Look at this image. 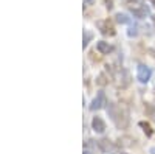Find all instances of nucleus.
Listing matches in <instances>:
<instances>
[{"mask_svg": "<svg viewBox=\"0 0 155 154\" xmlns=\"http://www.w3.org/2000/svg\"><path fill=\"white\" fill-rule=\"evenodd\" d=\"M106 104H107V100H106L104 92H99V94L93 98L92 104H90V111H99V109L104 108Z\"/></svg>", "mask_w": 155, "mask_h": 154, "instance_id": "nucleus-2", "label": "nucleus"}, {"mask_svg": "<svg viewBox=\"0 0 155 154\" xmlns=\"http://www.w3.org/2000/svg\"><path fill=\"white\" fill-rule=\"evenodd\" d=\"M137 30H138L137 27H132L130 30H129V33H127V34L130 36V37H132V36H137V34H138V31H137Z\"/></svg>", "mask_w": 155, "mask_h": 154, "instance_id": "nucleus-12", "label": "nucleus"}, {"mask_svg": "<svg viewBox=\"0 0 155 154\" xmlns=\"http://www.w3.org/2000/svg\"><path fill=\"white\" fill-rule=\"evenodd\" d=\"M96 50L99 51L101 55H109V53H112V50H113V47L109 44V42H104V41H99L98 44H96Z\"/></svg>", "mask_w": 155, "mask_h": 154, "instance_id": "nucleus-5", "label": "nucleus"}, {"mask_svg": "<svg viewBox=\"0 0 155 154\" xmlns=\"http://www.w3.org/2000/svg\"><path fill=\"white\" fill-rule=\"evenodd\" d=\"M92 129L95 131V132H98V134H102L106 131V123H104V120H102L101 117H95L93 120H92Z\"/></svg>", "mask_w": 155, "mask_h": 154, "instance_id": "nucleus-4", "label": "nucleus"}, {"mask_svg": "<svg viewBox=\"0 0 155 154\" xmlns=\"http://www.w3.org/2000/svg\"><path fill=\"white\" fill-rule=\"evenodd\" d=\"M96 83H98L99 86H104V84L107 83V81L104 80V75H99V76H98V80H96Z\"/></svg>", "mask_w": 155, "mask_h": 154, "instance_id": "nucleus-11", "label": "nucleus"}, {"mask_svg": "<svg viewBox=\"0 0 155 154\" xmlns=\"http://www.w3.org/2000/svg\"><path fill=\"white\" fill-rule=\"evenodd\" d=\"M150 75H152V72H150V69L147 67V66H138V70H137V78H138V81L140 83H147L149 80H150Z\"/></svg>", "mask_w": 155, "mask_h": 154, "instance_id": "nucleus-3", "label": "nucleus"}, {"mask_svg": "<svg viewBox=\"0 0 155 154\" xmlns=\"http://www.w3.org/2000/svg\"><path fill=\"white\" fill-rule=\"evenodd\" d=\"M116 22L118 23H129L130 19H129L126 14H123V12H118V14H116Z\"/></svg>", "mask_w": 155, "mask_h": 154, "instance_id": "nucleus-8", "label": "nucleus"}, {"mask_svg": "<svg viewBox=\"0 0 155 154\" xmlns=\"http://www.w3.org/2000/svg\"><path fill=\"white\" fill-rule=\"evenodd\" d=\"M98 146H99L101 151H104V152H112V151L116 149L115 145L112 142H109V140H98Z\"/></svg>", "mask_w": 155, "mask_h": 154, "instance_id": "nucleus-6", "label": "nucleus"}, {"mask_svg": "<svg viewBox=\"0 0 155 154\" xmlns=\"http://www.w3.org/2000/svg\"><path fill=\"white\" fill-rule=\"evenodd\" d=\"M90 37H92V34H90V33H85V36H84V42H82V47H84V48L87 47V44H88V41H90Z\"/></svg>", "mask_w": 155, "mask_h": 154, "instance_id": "nucleus-10", "label": "nucleus"}, {"mask_svg": "<svg viewBox=\"0 0 155 154\" xmlns=\"http://www.w3.org/2000/svg\"><path fill=\"white\" fill-rule=\"evenodd\" d=\"M140 126L143 128V131H144L149 137L152 135V128H150V125H149V123H146V121H140Z\"/></svg>", "mask_w": 155, "mask_h": 154, "instance_id": "nucleus-9", "label": "nucleus"}, {"mask_svg": "<svg viewBox=\"0 0 155 154\" xmlns=\"http://www.w3.org/2000/svg\"><path fill=\"white\" fill-rule=\"evenodd\" d=\"M150 154H155V148H150Z\"/></svg>", "mask_w": 155, "mask_h": 154, "instance_id": "nucleus-13", "label": "nucleus"}, {"mask_svg": "<svg viewBox=\"0 0 155 154\" xmlns=\"http://www.w3.org/2000/svg\"><path fill=\"white\" fill-rule=\"evenodd\" d=\"M98 27L101 28V33L102 34H113V27L109 23V20H104V22H98Z\"/></svg>", "mask_w": 155, "mask_h": 154, "instance_id": "nucleus-7", "label": "nucleus"}, {"mask_svg": "<svg viewBox=\"0 0 155 154\" xmlns=\"http://www.w3.org/2000/svg\"><path fill=\"white\" fill-rule=\"evenodd\" d=\"M121 154H127V152H121Z\"/></svg>", "mask_w": 155, "mask_h": 154, "instance_id": "nucleus-15", "label": "nucleus"}, {"mask_svg": "<svg viewBox=\"0 0 155 154\" xmlns=\"http://www.w3.org/2000/svg\"><path fill=\"white\" fill-rule=\"evenodd\" d=\"M107 112L110 115V118L113 120V123L118 126V128H126L129 123V117H127V112L120 108L118 104H110L107 108Z\"/></svg>", "mask_w": 155, "mask_h": 154, "instance_id": "nucleus-1", "label": "nucleus"}, {"mask_svg": "<svg viewBox=\"0 0 155 154\" xmlns=\"http://www.w3.org/2000/svg\"><path fill=\"white\" fill-rule=\"evenodd\" d=\"M84 154H92V152H90V151H84Z\"/></svg>", "mask_w": 155, "mask_h": 154, "instance_id": "nucleus-14", "label": "nucleus"}]
</instances>
